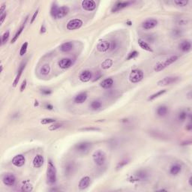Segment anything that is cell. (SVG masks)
I'll return each mask as SVG.
<instances>
[{
    "mask_svg": "<svg viewBox=\"0 0 192 192\" xmlns=\"http://www.w3.org/2000/svg\"><path fill=\"white\" fill-rule=\"evenodd\" d=\"M26 159H25L24 156L22 155H17L16 156H14L12 159V164L16 167H22L24 165Z\"/></svg>",
    "mask_w": 192,
    "mask_h": 192,
    "instance_id": "obj_13",
    "label": "cell"
},
{
    "mask_svg": "<svg viewBox=\"0 0 192 192\" xmlns=\"http://www.w3.org/2000/svg\"><path fill=\"white\" fill-rule=\"evenodd\" d=\"M174 3L179 7H185L189 4V0H176L174 1Z\"/></svg>",
    "mask_w": 192,
    "mask_h": 192,
    "instance_id": "obj_37",
    "label": "cell"
},
{
    "mask_svg": "<svg viewBox=\"0 0 192 192\" xmlns=\"http://www.w3.org/2000/svg\"><path fill=\"white\" fill-rule=\"evenodd\" d=\"M2 182L7 186H13L16 182V177L12 173H6L4 175Z\"/></svg>",
    "mask_w": 192,
    "mask_h": 192,
    "instance_id": "obj_7",
    "label": "cell"
},
{
    "mask_svg": "<svg viewBox=\"0 0 192 192\" xmlns=\"http://www.w3.org/2000/svg\"><path fill=\"white\" fill-rule=\"evenodd\" d=\"M191 129H192L191 124L189 123V125H186V130H188V131H191Z\"/></svg>",
    "mask_w": 192,
    "mask_h": 192,
    "instance_id": "obj_53",
    "label": "cell"
},
{
    "mask_svg": "<svg viewBox=\"0 0 192 192\" xmlns=\"http://www.w3.org/2000/svg\"><path fill=\"white\" fill-rule=\"evenodd\" d=\"M45 108H46L47 109H48V110H52L53 108V105H51V104H46Z\"/></svg>",
    "mask_w": 192,
    "mask_h": 192,
    "instance_id": "obj_52",
    "label": "cell"
},
{
    "mask_svg": "<svg viewBox=\"0 0 192 192\" xmlns=\"http://www.w3.org/2000/svg\"><path fill=\"white\" fill-rule=\"evenodd\" d=\"M72 59L69 58H64L59 62V66L62 69H67L72 65Z\"/></svg>",
    "mask_w": 192,
    "mask_h": 192,
    "instance_id": "obj_19",
    "label": "cell"
},
{
    "mask_svg": "<svg viewBox=\"0 0 192 192\" xmlns=\"http://www.w3.org/2000/svg\"><path fill=\"white\" fill-rule=\"evenodd\" d=\"M45 32H46V28L44 27V25H42L41 29V33H44Z\"/></svg>",
    "mask_w": 192,
    "mask_h": 192,
    "instance_id": "obj_54",
    "label": "cell"
},
{
    "mask_svg": "<svg viewBox=\"0 0 192 192\" xmlns=\"http://www.w3.org/2000/svg\"><path fill=\"white\" fill-rule=\"evenodd\" d=\"M56 122V120L52 118H45L41 119V123L43 124V125H47V124H50V123H53V122Z\"/></svg>",
    "mask_w": 192,
    "mask_h": 192,
    "instance_id": "obj_42",
    "label": "cell"
},
{
    "mask_svg": "<svg viewBox=\"0 0 192 192\" xmlns=\"http://www.w3.org/2000/svg\"><path fill=\"white\" fill-rule=\"evenodd\" d=\"M191 179H192V177L191 176L190 178H189V185H190V186H191Z\"/></svg>",
    "mask_w": 192,
    "mask_h": 192,
    "instance_id": "obj_55",
    "label": "cell"
},
{
    "mask_svg": "<svg viewBox=\"0 0 192 192\" xmlns=\"http://www.w3.org/2000/svg\"><path fill=\"white\" fill-rule=\"evenodd\" d=\"M117 47V42L115 41H112L110 42V50H114Z\"/></svg>",
    "mask_w": 192,
    "mask_h": 192,
    "instance_id": "obj_44",
    "label": "cell"
},
{
    "mask_svg": "<svg viewBox=\"0 0 192 192\" xmlns=\"http://www.w3.org/2000/svg\"><path fill=\"white\" fill-rule=\"evenodd\" d=\"M146 38H147V41H150L151 43H152L154 41V37L152 35H146Z\"/></svg>",
    "mask_w": 192,
    "mask_h": 192,
    "instance_id": "obj_50",
    "label": "cell"
},
{
    "mask_svg": "<svg viewBox=\"0 0 192 192\" xmlns=\"http://www.w3.org/2000/svg\"><path fill=\"white\" fill-rule=\"evenodd\" d=\"M101 107V103L99 101H92V104H91V108L94 110H96L100 109Z\"/></svg>",
    "mask_w": 192,
    "mask_h": 192,
    "instance_id": "obj_38",
    "label": "cell"
},
{
    "mask_svg": "<svg viewBox=\"0 0 192 192\" xmlns=\"http://www.w3.org/2000/svg\"><path fill=\"white\" fill-rule=\"evenodd\" d=\"M90 180H91V179H90L89 176H84V177H83L79 182V185H78L79 189L80 190H84V189H87L89 186Z\"/></svg>",
    "mask_w": 192,
    "mask_h": 192,
    "instance_id": "obj_20",
    "label": "cell"
},
{
    "mask_svg": "<svg viewBox=\"0 0 192 192\" xmlns=\"http://www.w3.org/2000/svg\"><path fill=\"white\" fill-rule=\"evenodd\" d=\"M38 11H39V9H37V10L35 11V13H34L33 15H32V18H31V20H30V23H31V24L34 23V21L35 20L36 17H37L38 14Z\"/></svg>",
    "mask_w": 192,
    "mask_h": 192,
    "instance_id": "obj_46",
    "label": "cell"
},
{
    "mask_svg": "<svg viewBox=\"0 0 192 192\" xmlns=\"http://www.w3.org/2000/svg\"><path fill=\"white\" fill-rule=\"evenodd\" d=\"M97 50L98 51L101 52V53L107 52L110 50V42H108V41H100V42L97 44Z\"/></svg>",
    "mask_w": 192,
    "mask_h": 192,
    "instance_id": "obj_18",
    "label": "cell"
},
{
    "mask_svg": "<svg viewBox=\"0 0 192 192\" xmlns=\"http://www.w3.org/2000/svg\"><path fill=\"white\" fill-rule=\"evenodd\" d=\"M113 62L112 59H106V60H104L102 63H101V68H102L103 69L106 70V69L110 68L113 65Z\"/></svg>",
    "mask_w": 192,
    "mask_h": 192,
    "instance_id": "obj_32",
    "label": "cell"
},
{
    "mask_svg": "<svg viewBox=\"0 0 192 192\" xmlns=\"http://www.w3.org/2000/svg\"><path fill=\"white\" fill-rule=\"evenodd\" d=\"M74 168H75V166H74V163L73 161H68L66 163L64 167V173H65V176H70L72 174Z\"/></svg>",
    "mask_w": 192,
    "mask_h": 192,
    "instance_id": "obj_17",
    "label": "cell"
},
{
    "mask_svg": "<svg viewBox=\"0 0 192 192\" xmlns=\"http://www.w3.org/2000/svg\"><path fill=\"white\" fill-rule=\"evenodd\" d=\"M158 25V20L155 19H148L145 20L142 24V27L145 29H152Z\"/></svg>",
    "mask_w": 192,
    "mask_h": 192,
    "instance_id": "obj_12",
    "label": "cell"
},
{
    "mask_svg": "<svg viewBox=\"0 0 192 192\" xmlns=\"http://www.w3.org/2000/svg\"><path fill=\"white\" fill-rule=\"evenodd\" d=\"M5 9H6V4L3 3L2 4V6H1V11H0V14H1V15L4 14V12H5Z\"/></svg>",
    "mask_w": 192,
    "mask_h": 192,
    "instance_id": "obj_51",
    "label": "cell"
},
{
    "mask_svg": "<svg viewBox=\"0 0 192 192\" xmlns=\"http://www.w3.org/2000/svg\"><path fill=\"white\" fill-rule=\"evenodd\" d=\"M82 7L86 11H92L96 8V3L93 0H84L82 2Z\"/></svg>",
    "mask_w": 192,
    "mask_h": 192,
    "instance_id": "obj_11",
    "label": "cell"
},
{
    "mask_svg": "<svg viewBox=\"0 0 192 192\" xmlns=\"http://www.w3.org/2000/svg\"><path fill=\"white\" fill-rule=\"evenodd\" d=\"M27 80H25L23 82V83H22L21 87H20V92H23L24 91V89H26V87H27Z\"/></svg>",
    "mask_w": 192,
    "mask_h": 192,
    "instance_id": "obj_49",
    "label": "cell"
},
{
    "mask_svg": "<svg viewBox=\"0 0 192 192\" xmlns=\"http://www.w3.org/2000/svg\"><path fill=\"white\" fill-rule=\"evenodd\" d=\"M62 124H60V123H56V124H54V125H51V126H50V131H56V130H57V129H59V128H60L62 127Z\"/></svg>",
    "mask_w": 192,
    "mask_h": 192,
    "instance_id": "obj_43",
    "label": "cell"
},
{
    "mask_svg": "<svg viewBox=\"0 0 192 192\" xmlns=\"http://www.w3.org/2000/svg\"><path fill=\"white\" fill-rule=\"evenodd\" d=\"M44 157L41 155H37L33 159V165L35 168H39L42 167V165L44 164Z\"/></svg>",
    "mask_w": 192,
    "mask_h": 192,
    "instance_id": "obj_22",
    "label": "cell"
},
{
    "mask_svg": "<svg viewBox=\"0 0 192 192\" xmlns=\"http://www.w3.org/2000/svg\"><path fill=\"white\" fill-rule=\"evenodd\" d=\"M87 99V94L86 92H80L74 98V102L77 104H82L85 102Z\"/></svg>",
    "mask_w": 192,
    "mask_h": 192,
    "instance_id": "obj_25",
    "label": "cell"
},
{
    "mask_svg": "<svg viewBox=\"0 0 192 192\" xmlns=\"http://www.w3.org/2000/svg\"><path fill=\"white\" fill-rule=\"evenodd\" d=\"M92 77V74L89 70H85L83 71V72H81V74H80L79 78L80 80V81L83 82V83H87V82L89 81Z\"/></svg>",
    "mask_w": 192,
    "mask_h": 192,
    "instance_id": "obj_16",
    "label": "cell"
},
{
    "mask_svg": "<svg viewBox=\"0 0 192 192\" xmlns=\"http://www.w3.org/2000/svg\"><path fill=\"white\" fill-rule=\"evenodd\" d=\"M47 178V182L50 185H54L57 182V170L51 160H49L48 161Z\"/></svg>",
    "mask_w": 192,
    "mask_h": 192,
    "instance_id": "obj_1",
    "label": "cell"
},
{
    "mask_svg": "<svg viewBox=\"0 0 192 192\" xmlns=\"http://www.w3.org/2000/svg\"><path fill=\"white\" fill-rule=\"evenodd\" d=\"M176 23L179 25H187L190 23V19L189 17H180L177 19Z\"/></svg>",
    "mask_w": 192,
    "mask_h": 192,
    "instance_id": "obj_36",
    "label": "cell"
},
{
    "mask_svg": "<svg viewBox=\"0 0 192 192\" xmlns=\"http://www.w3.org/2000/svg\"><path fill=\"white\" fill-rule=\"evenodd\" d=\"M83 26V21L80 19L71 20L68 23L67 29L68 30L78 29Z\"/></svg>",
    "mask_w": 192,
    "mask_h": 192,
    "instance_id": "obj_9",
    "label": "cell"
},
{
    "mask_svg": "<svg viewBox=\"0 0 192 192\" xmlns=\"http://www.w3.org/2000/svg\"><path fill=\"white\" fill-rule=\"evenodd\" d=\"M182 171V166L178 163L173 164L170 168V173L173 176H176L179 173H181Z\"/></svg>",
    "mask_w": 192,
    "mask_h": 192,
    "instance_id": "obj_23",
    "label": "cell"
},
{
    "mask_svg": "<svg viewBox=\"0 0 192 192\" xmlns=\"http://www.w3.org/2000/svg\"><path fill=\"white\" fill-rule=\"evenodd\" d=\"M138 44H139L140 47L142 49L144 50H146V51H148V52H153V50H152V49L151 47H150L149 45L147 44V42H146L145 41H143V39H141V38L138 39Z\"/></svg>",
    "mask_w": 192,
    "mask_h": 192,
    "instance_id": "obj_28",
    "label": "cell"
},
{
    "mask_svg": "<svg viewBox=\"0 0 192 192\" xmlns=\"http://www.w3.org/2000/svg\"><path fill=\"white\" fill-rule=\"evenodd\" d=\"M179 80V77H164V79L161 80L158 82V86H168V85L173 84L176 83Z\"/></svg>",
    "mask_w": 192,
    "mask_h": 192,
    "instance_id": "obj_8",
    "label": "cell"
},
{
    "mask_svg": "<svg viewBox=\"0 0 192 192\" xmlns=\"http://www.w3.org/2000/svg\"><path fill=\"white\" fill-rule=\"evenodd\" d=\"M74 48V44L72 42H65L60 46V50L61 51L64 53H68V52L71 51Z\"/></svg>",
    "mask_w": 192,
    "mask_h": 192,
    "instance_id": "obj_24",
    "label": "cell"
},
{
    "mask_svg": "<svg viewBox=\"0 0 192 192\" xmlns=\"http://www.w3.org/2000/svg\"><path fill=\"white\" fill-rule=\"evenodd\" d=\"M106 160V155L101 150H98L93 154V161L98 166H102Z\"/></svg>",
    "mask_w": 192,
    "mask_h": 192,
    "instance_id": "obj_6",
    "label": "cell"
},
{
    "mask_svg": "<svg viewBox=\"0 0 192 192\" xmlns=\"http://www.w3.org/2000/svg\"><path fill=\"white\" fill-rule=\"evenodd\" d=\"M50 71V67L47 64L43 65L42 67L41 68V70H40V72L43 75H47V74H49Z\"/></svg>",
    "mask_w": 192,
    "mask_h": 192,
    "instance_id": "obj_34",
    "label": "cell"
},
{
    "mask_svg": "<svg viewBox=\"0 0 192 192\" xmlns=\"http://www.w3.org/2000/svg\"><path fill=\"white\" fill-rule=\"evenodd\" d=\"M6 16H7V13H6V12L4 13L3 14H2V15H1V17H0V24L2 25V23H3L4 20H6Z\"/></svg>",
    "mask_w": 192,
    "mask_h": 192,
    "instance_id": "obj_48",
    "label": "cell"
},
{
    "mask_svg": "<svg viewBox=\"0 0 192 192\" xmlns=\"http://www.w3.org/2000/svg\"><path fill=\"white\" fill-rule=\"evenodd\" d=\"M92 144L89 142H80L75 145L74 149L76 152L80 154H86L91 149Z\"/></svg>",
    "mask_w": 192,
    "mask_h": 192,
    "instance_id": "obj_4",
    "label": "cell"
},
{
    "mask_svg": "<svg viewBox=\"0 0 192 192\" xmlns=\"http://www.w3.org/2000/svg\"><path fill=\"white\" fill-rule=\"evenodd\" d=\"M183 35V31L180 29H174L171 32V36L174 38H179Z\"/></svg>",
    "mask_w": 192,
    "mask_h": 192,
    "instance_id": "obj_30",
    "label": "cell"
},
{
    "mask_svg": "<svg viewBox=\"0 0 192 192\" xmlns=\"http://www.w3.org/2000/svg\"><path fill=\"white\" fill-rule=\"evenodd\" d=\"M178 59H179L178 56H172V57L167 59L164 62H158L157 65H155V68H154V70H155L156 72H159L161 71L164 70V69L165 68L168 67V66L170 65L171 64H173V62H176Z\"/></svg>",
    "mask_w": 192,
    "mask_h": 192,
    "instance_id": "obj_2",
    "label": "cell"
},
{
    "mask_svg": "<svg viewBox=\"0 0 192 192\" xmlns=\"http://www.w3.org/2000/svg\"><path fill=\"white\" fill-rule=\"evenodd\" d=\"M26 65H27V62H22L21 65H20V66L19 69H18L17 74V76H16V78H15L14 83H13V87H16L17 86L18 82H19L20 79V77H21L22 74H23V71H24L25 68H26Z\"/></svg>",
    "mask_w": 192,
    "mask_h": 192,
    "instance_id": "obj_14",
    "label": "cell"
},
{
    "mask_svg": "<svg viewBox=\"0 0 192 192\" xmlns=\"http://www.w3.org/2000/svg\"><path fill=\"white\" fill-rule=\"evenodd\" d=\"M166 92H167V90L166 89L161 90V91L158 92L157 93H155V94H153V95H152L149 98V101H152V100H154V99L157 98H158L159 96H161V95H164V94L166 93Z\"/></svg>",
    "mask_w": 192,
    "mask_h": 192,
    "instance_id": "obj_35",
    "label": "cell"
},
{
    "mask_svg": "<svg viewBox=\"0 0 192 192\" xmlns=\"http://www.w3.org/2000/svg\"><path fill=\"white\" fill-rule=\"evenodd\" d=\"M149 177V174L145 170H140L136 172L131 177V181L132 182H138V181H146Z\"/></svg>",
    "mask_w": 192,
    "mask_h": 192,
    "instance_id": "obj_3",
    "label": "cell"
},
{
    "mask_svg": "<svg viewBox=\"0 0 192 192\" xmlns=\"http://www.w3.org/2000/svg\"><path fill=\"white\" fill-rule=\"evenodd\" d=\"M27 20H28V17H27V18L25 19L24 23H23V25H22L21 27H20V28L19 29H18V31L16 32L15 35H14V38H12V40H11V43H12V44H14V42H16V41L18 39V38L20 37V34H21L22 32H23V30L24 29L25 25H26V23H27Z\"/></svg>",
    "mask_w": 192,
    "mask_h": 192,
    "instance_id": "obj_27",
    "label": "cell"
},
{
    "mask_svg": "<svg viewBox=\"0 0 192 192\" xmlns=\"http://www.w3.org/2000/svg\"><path fill=\"white\" fill-rule=\"evenodd\" d=\"M69 13V8L68 6H62V7H59L58 9V11H57V17H56V19H62V18L65 17L66 15H68V14Z\"/></svg>",
    "mask_w": 192,
    "mask_h": 192,
    "instance_id": "obj_15",
    "label": "cell"
},
{
    "mask_svg": "<svg viewBox=\"0 0 192 192\" xmlns=\"http://www.w3.org/2000/svg\"><path fill=\"white\" fill-rule=\"evenodd\" d=\"M179 48L183 52L189 51L191 49V42L190 40L182 41L179 45Z\"/></svg>",
    "mask_w": 192,
    "mask_h": 192,
    "instance_id": "obj_21",
    "label": "cell"
},
{
    "mask_svg": "<svg viewBox=\"0 0 192 192\" xmlns=\"http://www.w3.org/2000/svg\"><path fill=\"white\" fill-rule=\"evenodd\" d=\"M9 36H10V33H9L8 31H6L2 36V43H1V45H3V44H5L7 42L9 38Z\"/></svg>",
    "mask_w": 192,
    "mask_h": 192,
    "instance_id": "obj_40",
    "label": "cell"
},
{
    "mask_svg": "<svg viewBox=\"0 0 192 192\" xmlns=\"http://www.w3.org/2000/svg\"><path fill=\"white\" fill-rule=\"evenodd\" d=\"M134 2H131V1H125V2H117V3L115 4L114 6H113V9H112V12H117V11H119L121 10H122L125 8L128 7L130 5L133 4Z\"/></svg>",
    "mask_w": 192,
    "mask_h": 192,
    "instance_id": "obj_10",
    "label": "cell"
},
{
    "mask_svg": "<svg viewBox=\"0 0 192 192\" xmlns=\"http://www.w3.org/2000/svg\"><path fill=\"white\" fill-rule=\"evenodd\" d=\"M168 108L165 105H161L158 107L157 109V114L159 117H164L168 114Z\"/></svg>",
    "mask_w": 192,
    "mask_h": 192,
    "instance_id": "obj_29",
    "label": "cell"
},
{
    "mask_svg": "<svg viewBox=\"0 0 192 192\" xmlns=\"http://www.w3.org/2000/svg\"><path fill=\"white\" fill-rule=\"evenodd\" d=\"M27 48H28V42H25L24 44L22 45L21 49H20V56H23L25 53H27Z\"/></svg>",
    "mask_w": 192,
    "mask_h": 192,
    "instance_id": "obj_41",
    "label": "cell"
},
{
    "mask_svg": "<svg viewBox=\"0 0 192 192\" xmlns=\"http://www.w3.org/2000/svg\"><path fill=\"white\" fill-rule=\"evenodd\" d=\"M41 93L44 95H49L52 93V91L50 89H43L41 90Z\"/></svg>",
    "mask_w": 192,
    "mask_h": 192,
    "instance_id": "obj_47",
    "label": "cell"
},
{
    "mask_svg": "<svg viewBox=\"0 0 192 192\" xmlns=\"http://www.w3.org/2000/svg\"><path fill=\"white\" fill-rule=\"evenodd\" d=\"M113 85V80L112 78H108V79L104 80L101 83V87L102 88L108 89L111 88Z\"/></svg>",
    "mask_w": 192,
    "mask_h": 192,
    "instance_id": "obj_26",
    "label": "cell"
},
{
    "mask_svg": "<svg viewBox=\"0 0 192 192\" xmlns=\"http://www.w3.org/2000/svg\"><path fill=\"white\" fill-rule=\"evenodd\" d=\"M33 190V186L32 184H30L28 182H26L23 185H22L21 191L25 192H30Z\"/></svg>",
    "mask_w": 192,
    "mask_h": 192,
    "instance_id": "obj_31",
    "label": "cell"
},
{
    "mask_svg": "<svg viewBox=\"0 0 192 192\" xmlns=\"http://www.w3.org/2000/svg\"><path fill=\"white\" fill-rule=\"evenodd\" d=\"M138 52H137V51H133L132 53H131L130 54L128 55V58H127V60L132 59L136 58V57H138Z\"/></svg>",
    "mask_w": 192,
    "mask_h": 192,
    "instance_id": "obj_45",
    "label": "cell"
},
{
    "mask_svg": "<svg viewBox=\"0 0 192 192\" xmlns=\"http://www.w3.org/2000/svg\"><path fill=\"white\" fill-rule=\"evenodd\" d=\"M187 117H188V113H187L186 111L185 110H182L178 115V119L179 120L182 121V122H183L184 120L186 119Z\"/></svg>",
    "mask_w": 192,
    "mask_h": 192,
    "instance_id": "obj_39",
    "label": "cell"
},
{
    "mask_svg": "<svg viewBox=\"0 0 192 192\" xmlns=\"http://www.w3.org/2000/svg\"><path fill=\"white\" fill-rule=\"evenodd\" d=\"M143 78V72L140 69H134L129 75V80L131 83H139Z\"/></svg>",
    "mask_w": 192,
    "mask_h": 192,
    "instance_id": "obj_5",
    "label": "cell"
},
{
    "mask_svg": "<svg viewBox=\"0 0 192 192\" xmlns=\"http://www.w3.org/2000/svg\"><path fill=\"white\" fill-rule=\"evenodd\" d=\"M59 8V7H58V5H57L56 2L53 3V6H52L51 9H50V14H51V16L53 17V18H55V19H56V17H57V11H58Z\"/></svg>",
    "mask_w": 192,
    "mask_h": 192,
    "instance_id": "obj_33",
    "label": "cell"
},
{
    "mask_svg": "<svg viewBox=\"0 0 192 192\" xmlns=\"http://www.w3.org/2000/svg\"><path fill=\"white\" fill-rule=\"evenodd\" d=\"M127 24L128 25V26H131V25L132 24V23H131V21H128L127 22Z\"/></svg>",
    "mask_w": 192,
    "mask_h": 192,
    "instance_id": "obj_56",
    "label": "cell"
}]
</instances>
